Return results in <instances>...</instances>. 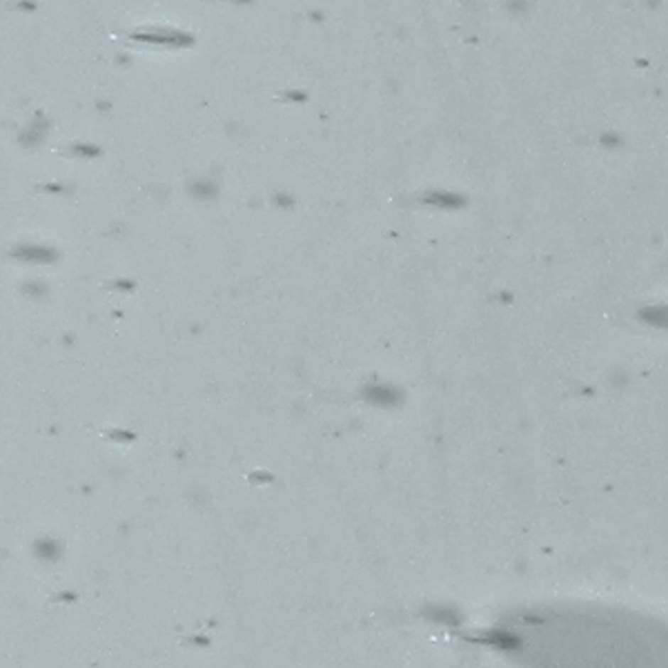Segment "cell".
<instances>
[{
	"label": "cell",
	"instance_id": "obj_1",
	"mask_svg": "<svg viewBox=\"0 0 668 668\" xmlns=\"http://www.w3.org/2000/svg\"><path fill=\"white\" fill-rule=\"evenodd\" d=\"M642 319L648 325H655L662 330H668V303H659V306H650L642 312Z\"/></svg>",
	"mask_w": 668,
	"mask_h": 668
},
{
	"label": "cell",
	"instance_id": "obj_2",
	"mask_svg": "<svg viewBox=\"0 0 668 668\" xmlns=\"http://www.w3.org/2000/svg\"><path fill=\"white\" fill-rule=\"evenodd\" d=\"M16 257H23L27 261H52L54 259V252L47 247H33V245H27V247H18L14 252Z\"/></svg>",
	"mask_w": 668,
	"mask_h": 668
},
{
	"label": "cell",
	"instance_id": "obj_3",
	"mask_svg": "<svg viewBox=\"0 0 668 668\" xmlns=\"http://www.w3.org/2000/svg\"><path fill=\"white\" fill-rule=\"evenodd\" d=\"M367 394H370V399L377 401V404H383V401L390 399L392 390L390 388H381V386H372L370 390H367Z\"/></svg>",
	"mask_w": 668,
	"mask_h": 668
}]
</instances>
